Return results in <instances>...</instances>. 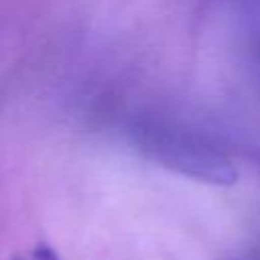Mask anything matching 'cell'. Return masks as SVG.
<instances>
[{
	"label": "cell",
	"instance_id": "2",
	"mask_svg": "<svg viewBox=\"0 0 260 260\" xmlns=\"http://www.w3.org/2000/svg\"><path fill=\"white\" fill-rule=\"evenodd\" d=\"M12 260H61V256L47 244H37L30 250H24L16 254Z\"/></svg>",
	"mask_w": 260,
	"mask_h": 260
},
{
	"label": "cell",
	"instance_id": "1",
	"mask_svg": "<svg viewBox=\"0 0 260 260\" xmlns=\"http://www.w3.org/2000/svg\"><path fill=\"white\" fill-rule=\"evenodd\" d=\"M144 148L158 162L201 181L230 185L238 179V171L230 158L199 134L185 130H148Z\"/></svg>",
	"mask_w": 260,
	"mask_h": 260
}]
</instances>
